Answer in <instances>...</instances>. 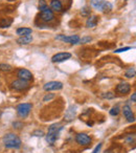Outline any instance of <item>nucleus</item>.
I'll use <instances>...</instances> for the list:
<instances>
[{"instance_id": "473e14b6", "label": "nucleus", "mask_w": 136, "mask_h": 153, "mask_svg": "<svg viewBox=\"0 0 136 153\" xmlns=\"http://www.w3.org/2000/svg\"><path fill=\"white\" fill-rule=\"evenodd\" d=\"M131 101L133 103H135L136 102V94L134 92V94H132V96H131Z\"/></svg>"}, {"instance_id": "72a5a7b5", "label": "nucleus", "mask_w": 136, "mask_h": 153, "mask_svg": "<svg viewBox=\"0 0 136 153\" xmlns=\"http://www.w3.org/2000/svg\"><path fill=\"white\" fill-rule=\"evenodd\" d=\"M126 1H128V0H126Z\"/></svg>"}, {"instance_id": "2eb2a0df", "label": "nucleus", "mask_w": 136, "mask_h": 153, "mask_svg": "<svg viewBox=\"0 0 136 153\" xmlns=\"http://www.w3.org/2000/svg\"><path fill=\"white\" fill-rule=\"evenodd\" d=\"M33 42V36L28 35V36H21L17 39V43L20 45H26Z\"/></svg>"}, {"instance_id": "c756f323", "label": "nucleus", "mask_w": 136, "mask_h": 153, "mask_svg": "<svg viewBox=\"0 0 136 153\" xmlns=\"http://www.w3.org/2000/svg\"><path fill=\"white\" fill-rule=\"evenodd\" d=\"M13 127L15 128V129H21V128L23 127V124H22L21 122H14Z\"/></svg>"}, {"instance_id": "f8f14e48", "label": "nucleus", "mask_w": 136, "mask_h": 153, "mask_svg": "<svg viewBox=\"0 0 136 153\" xmlns=\"http://www.w3.org/2000/svg\"><path fill=\"white\" fill-rule=\"evenodd\" d=\"M17 76H19V79L25 80V81L33 80V74L28 69H25V68H20L17 72Z\"/></svg>"}, {"instance_id": "4be33fe9", "label": "nucleus", "mask_w": 136, "mask_h": 153, "mask_svg": "<svg viewBox=\"0 0 136 153\" xmlns=\"http://www.w3.org/2000/svg\"><path fill=\"white\" fill-rule=\"evenodd\" d=\"M12 66L10 64H5V63H1L0 64V70L3 72H10L12 71Z\"/></svg>"}, {"instance_id": "423d86ee", "label": "nucleus", "mask_w": 136, "mask_h": 153, "mask_svg": "<svg viewBox=\"0 0 136 153\" xmlns=\"http://www.w3.org/2000/svg\"><path fill=\"white\" fill-rule=\"evenodd\" d=\"M75 142L81 146H89L92 142V138L86 133H78L75 135Z\"/></svg>"}, {"instance_id": "4468645a", "label": "nucleus", "mask_w": 136, "mask_h": 153, "mask_svg": "<svg viewBox=\"0 0 136 153\" xmlns=\"http://www.w3.org/2000/svg\"><path fill=\"white\" fill-rule=\"evenodd\" d=\"M50 10L52 12H60L63 11V4L60 0H51L50 1Z\"/></svg>"}, {"instance_id": "6e6552de", "label": "nucleus", "mask_w": 136, "mask_h": 153, "mask_svg": "<svg viewBox=\"0 0 136 153\" xmlns=\"http://www.w3.org/2000/svg\"><path fill=\"white\" fill-rule=\"evenodd\" d=\"M63 88V83L59 81H50L43 86L45 91H52V90H61Z\"/></svg>"}, {"instance_id": "39448f33", "label": "nucleus", "mask_w": 136, "mask_h": 153, "mask_svg": "<svg viewBox=\"0 0 136 153\" xmlns=\"http://www.w3.org/2000/svg\"><path fill=\"white\" fill-rule=\"evenodd\" d=\"M55 39L60 41H63L65 43H70V44H78L80 41V37L78 35H71V36H65V35H58Z\"/></svg>"}, {"instance_id": "f257e3e1", "label": "nucleus", "mask_w": 136, "mask_h": 153, "mask_svg": "<svg viewBox=\"0 0 136 153\" xmlns=\"http://www.w3.org/2000/svg\"><path fill=\"white\" fill-rule=\"evenodd\" d=\"M2 142L4 147L7 149H19L22 145L20 137L15 133H7L3 136Z\"/></svg>"}, {"instance_id": "dca6fc26", "label": "nucleus", "mask_w": 136, "mask_h": 153, "mask_svg": "<svg viewBox=\"0 0 136 153\" xmlns=\"http://www.w3.org/2000/svg\"><path fill=\"white\" fill-rule=\"evenodd\" d=\"M98 16H89V18H88L87 21H86V26H87L88 28L94 27V26L98 25Z\"/></svg>"}, {"instance_id": "5701e85b", "label": "nucleus", "mask_w": 136, "mask_h": 153, "mask_svg": "<svg viewBox=\"0 0 136 153\" xmlns=\"http://www.w3.org/2000/svg\"><path fill=\"white\" fill-rule=\"evenodd\" d=\"M101 97H102L103 99H107V100H112V99L115 98V94L111 91H108V92H104V94H102V96Z\"/></svg>"}, {"instance_id": "20e7f679", "label": "nucleus", "mask_w": 136, "mask_h": 153, "mask_svg": "<svg viewBox=\"0 0 136 153\" xmlns=\"http://www.w3.org/2000/svg\"><path fill=\"white\" fill-rule=\"evenodd\" d=\"M11 87H12V89L17 90V91H23V90L27 89V88L30 87V83H28V81H25V80L18 79L12 82Z\"/></svg>"}, {"instance_id": "1a4fd4ad", "label": "nucleus", "mask_w": 136, "mask_h": 153, "mask_svg": "<svg viewBox=\"0 0 136 153\" xmlns=\"http://www.w3.org/2000/svg\"><path fill=\"white\" fill-rule=\"evenodd\" d=\"M40 17L43 22H50L55 19V14H53V12L51 11L50 9L47 7V9H45L44 11L41 12Z\"/></svg>"}, {"instance_id": "9d476101", "label": "nucleus", "mask_w": 136, "mask_h": 153, "mask_svg": "<svg viewBox=\"0 0 136 153\" xmlns=\"http://www.w3.org/2000/svg\"><path fill=\"white\" fill-rule=\"evenodd\" d=\"M75 114H77V106H73L72 105V106H70L66 110L64 120H65V122L73 121V119L75 117Z\"/></svg>"}, {"instance_id": "2f4dec72", "label": "nucleus", "mask_w": 136, "mask_h": 153, "mask_svg": "<svg viewBox=\"0 0 136 153\" xmlns=\"http://www.w3.org/2000/svg\"><path fill=\"white\" fill-rule=\"evenodd\" d=\"M102 146H103V144H102V143H100V144H98V146L94 148V150H93V152H92V153H98L101 151V148H102Z\"/></svg>"}, {"instance_id": "0eeeda50", "label": "nucleus", "mask_w": 136, "mask_h": 153, "mask_svg": "<svg viewBox=\"0 0 136 153\" xmlns=\"http://www.w3.org/2000/svg\"><path fill=\"white\" fill-rule=\"evenodd\" d=\"M70 58H71L70 53H67V51H65V53H58L51 57V62L52 63H61V62L66 61V60L70 59Z\"/></svg>"}, {"instance_id": "cd10ccee", "label": "nucleus", "mask_w": 136, "mask_h": 153, "mask_svg": "<svg viewBox=\"0 0 136 153\" xmlns=\"http://www.w3.org/2000/svg\"><path fill=\"white\" fill-rule=\"evenodd\" d=\"M55 97V94H47L46 96L43 98V102H49L50 100H52L53 98Z\"/></svg>"}, {"instance_id": "f3484780", "label": "nucleus", "mask_w": 136, "mask_h": 153, "mask_svg": "<svg viewBox=\"0 0 136 153\" xmlns=\"http://www.w3.org/2000/svg\"><path fill=\"white\" fill-rule=\"evenodd\" d=\"M16 33H17V35H19V36L21 37V36H28V35L32 34L33 30H32V28H30V27H19V28H17Z\"/></svg>"}, {"instance_id": "f03ea898", "label": "nucleus", "mask_w": 136, "mask_h": 153, "mask_svg": "<svg viewBox=\"0 0 136 153\" xmlns=\"http://www.w3.org/2000/svg\"><path fill=\"white\" fill-rule=\"evenodd\" d=\"M62 129H63V126L60 123H55L49 126L48 132H47V134H46V142L48 143L49 145L55 144V140H58V136H59Z\"/></svg>"}, {"instance_id": "6ab92c4d", "label": "nucleus", "mask_w": 136, "mask_h": 153, "mask_svg": "<svg viewBox=\"0 0 136 153\" xmlns=\"http://www.w3.org/2000/svg\"><path fill=\"white\" fill-rule=\"evenodd\" d=\"M104 2H105V0H91V5L94 9L98 10V11H101Z\"/></svg>"}, {"instance_id": "bb28decb", "label": "nucleus", "mask_w": 136, "mask_h": 153, "mask_svg": "<svg viewBox=\"0 0 136 153\" xmlns=\"http://www.w3.org/2000/svg\"><path fill=\"white\" fill-rule=\"evenodd\" d=\"M90 13H91V11H90L88 7H84L83 9H82V11H81L82 16H84V17H86V16H89Z\"/></svg>"}, {"instance_id": "c85d7f7f", "label": "nucleus", "mask_w": 136, "mask_h": 153, "mask_svg": "<svg viewBox=\"0 0 136 153\" xmlns=\"http://www.w3.org/2000/svg\"><path fill=\"white\" fill-rule=\"evenodd\" d=\"M33 135L37 136V137H42V136H44V132H43V130H35L33 132Z\"/></svg>"}, {"instance_id": "393cba45", "label": "nucleus", "mask_w": 136, "mask_h": 153, "mask_svg": "<svg viewBox=\"0 0 136 153\" xmlns=\"http://www.w3.org/2000/svg\"><path fill=\"white\" fill-rule=\"evenodd\" d=\"M119 112H120V109H119V107H117V106L111 108V110L109 111V113H110L112 117H116V115H118Z\"/></svg>"}, {"instance_id": "9b49d317", "label": "nucleus", "mask_w": 136, "mask_h": 153, "mask_svg": "<svg viewBox=\"0 0 136 153\" xmlns=\"http://www.w3.org/2000/svg\"><path fill=\"white\" fill-rule=\"evenodd\" d=\"M115 90L120 94H127L131 91V85L129 83H127V82H123V83H119L116 86Z\"/></svg>"}, {"instance_id": "7ed1b4c3", "label": "nucleus", "mask_w": 136, "mask_h": 153, "mask_svg": "<svg viewBox=\"0 0 136 153\" xmlns=\"http://www.w3.org/2000/svg\"><path fill=\"white\" fill-rule=\"evenodd\" d=\"M33 108V105L30 103H22V104H19L17 106V114L19 117L21 119H25V117H28V114L30 113Z\"/></svg>"}, {"instance_id": "b1692460", "label": "nucleus", "mask_w": 136, "mask_h": 153, "mask_svg": "<svg viewBox=\"0 0 136 153\" xmlns=\"http://www.w3.org/2000/svg\"><path fill=\"white\" fill-rule=\"evenodd\" d=\"M47 2L45 1V0H40L39 1V7H38V9H39V11L40 12H42V11H44L45 9H47Z\"/></svg>"}, {"instance_id": "412c9836", "label": "nucleus", "mask_w": 136, "mask_h": 153, "mask_svg": "<svg viewBox=\"0 0 136 153\" xmlns=\"http://www.w3.org/2000/svg\"><path fill=\"white\" fill-rule=\"evenodd\" d=\"M125 76H126V78H129V79L134 78V76H135V67L128 68V70L126 71V74H125Z\"/></svg>"}, {"instance_id": "a211bd4d", "label": "nucleus", "mask_w": 136, "mask_h": 153, "mask_svg": "<svg viewBox=\"0 0 136 153\" xmlns=\"http://www.w3.org/2000/svg\"><path fill=\"white\" fill-rule=\"evenodd\" d=\"M13 23V19L12 18H2L0 21V27L1 28H7L12 25Z\"/></svg>"}, {"instance_id": "ddd939ff", "label": "nucleus", "mask_w": 136, "mask_h": 153, "mask_svg": "<svg viewBox=\"0 0 136 153\" xmlns=\"http://www.w3.org/2000/svg\"><path fill=\"white\" fill-rule=\"evenodd\" d=\"M123 115H125V117L127 119V121L129 122V123H133L134 121H135V117H134V113L133 111H132L131 107L129 106V105H126V106H123Z\"/></svg>"}, {"instance_id": "7c9ffc66", "label": "nucleus", "mask_w": 136, "mask_h": 153, "mask_svg": "<svg viewBox=\"0 0 136 153\" xmlns=\"http://www.w3.org/2000/svg\"><path fill=\"white\" fill-rule=\"evenodd\" d=\"M130 49H132V47H130V46H128V47H123V48L116 49V51H115L114 53H123V51H130Z\"/></svg>"}, {"instance_id": "a878e982", "label": "nucleus", "mask_w": 136, "mask_h": 153, "mask_svg": "<svg viewBox=\"0 0 136 153\" xmlns=\"http://www.w3.org/2000/svg\"><path fill=\"white\" fill-rule=\"evenodd\" d=\"M92 41V38L90 36H86L83 37V38H80L79 43L80 44H85V43H90Z\"/></svg>"}, {"instance_id": "aec40b11", "label": "nucleus", "mask_w": 136, "mask_h": 153, "mask_svg": "<svg viewBox=\"0 0 136 153\" xmlns=\"http://www.w3.org/2000/svg\"><path fill=\"white\" fill-rule=\"evenodd\" d=\"M112 9H113L112 4L110 2H108V1H105L102 9H101V12H103V13H109Z\"/></svg>"}]
</instances>
